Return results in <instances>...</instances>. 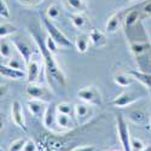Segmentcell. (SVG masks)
<instances>
[{"instance_id": "obj_37", "label": "cell", "mask_w": 151, "mask_h": 151, "mask_svg": "<svg viewBox=\"0 0 151 151\" xmlns=\"http://www.w3.org/2000/svg\"><path fill=\"white\" fill-rule=\"evenodd\" d=\"M143 11H144V14L151 16V1H150V3H146V4L143 6Z\"/></svg>"}, {"instance_id": "obj_2", "label": "cell", "mask_w": 151, "mask_h": 151, "mask_svg": "<svg viewBox=\"0 0 151 151\" xmlns=\"http://www.w3.org/2000/svg\"><path fill=\"white\" fill-rule=\"evenodd\" d=\"M40 16H41L42 24H44V27H45V29H46L48 36H51L52 39L58 44L59 47H62V48H68V47H70V46H71V41L55 26L53 22L50 19V18H47V16L44 15V14H41Z\"/></svg>"}, {"instance_id": "obj_26", "label": "cell", "mask_w": 151, "mask_h": 151, "mask_svg": "<svg viewBox=\"0 0 151 151\" xmlns=\"http://www.w3.org/2000/svg\"><path fill=\"white\" fill-rule=\"evenodd\" d=\"M56 120V116L53 114V108L52 105H48L47 106V110L45 112V116L42 119V122H44V126L46 128H50L51 129L52 128V126H53V121Z\"/></svg>"}, {"instance_id": "obj_31", "label": "cell", "mask_w": 151, "mask_h": 151, "mask_svg": "<svg viewBox=\"0 0 151 151\" xmlns=\"http://www.w3.org/2000/svg\"><path fill=\"white\" fill-rule=\"evenodd\" d=\"M45 45H46V47L51 51L53 55H56L57 52H58V48H59V46H58V44L52 39L51 36H47L46 37V41H45Z\"/></svg>"}, {"instance_id": "obj_35", "label": "cell", "mask_w": 151, "mask_h": 151, "mask_svg": "<svg viewBox=\"0 0 151 151\" xmlns=\"http://www.w3.org/2000/svg\"><path fill=\"white\" fill-rule=\"evenodd\" d=\"M37 150V146H36V144H35V142L34 140H27V143H26V145H24V149H23V151H36Z\"/></svg>"}, {"instance_id": "obj_3", "label": "cell", "mask_w": 151, "mask_h": 151, "mask_svg": "<svg viewBox=\"0 0 151 151\" xmlns=\"http://www.w3.org/2000/svg\"><path fill=\"white\" fill-rule=\"evenodd\" d=\"M116 127H117V135L119 140L121 143L123 151H132L131 149V134H129V127L128 122L124 120V117L121 114L116 115Z\"/></svg>"}, {"instance_id": "obj_39", "label": "cell", "mask_w": 151, "mask_h": 151, "mask_svg": "<svg viewBox=\"0 0 151 151\" xmlns=\"http://www.w3.org/2000/svg\"><path fill=\"white\" fill-rule=\"evenodd\" d=\"M0 151H4V150H3V147H1V149H0Z\"/></svg>"}, {"instance_id": "obj_14", "label": "cell", "mask_w": 151, "mask_h": 151, "mask_svg": "<svg viewBox=\"0 0 151 151\" xmlns=\"http://www.w3.org/2000/svg\"><path fill=\"white\" fill-rule=\"evenodd\" d=\"M90 39H91V44L96 48H102V47L108 45L106 35L98 29H92L90 32Z\"/></svg>"}, {"instance_id": "obj_11", "label": "cell", "mask_w": 151, "mask_h": 151, "mask_svg": "<svg viewBox=\"0 0 151 151\" xmlns=\"http://www.w3.org/2000/svg\"><path fill=\"white\" fill-rule=\"evenodd\" d=\"M92 115H93V109L91 104L79 103L75 105V117L78 119L79 122L85 123L92 117Z\"/></svg>"}, {"instance_id": "obj_38", "label": "cell", "mask_w": 151, "mask_h": 151, "mask_svg": "<svg viewBox=\"0 0 151 151\" xmlns=\"http://www.w3.org/2000/svg\"><path fill=\"white\" fill-rule=\"evenodd\" d=\"M142 151H151V145H147V146H145Z\"/></svg>"}, {"instance_id": "obj_8", "label": "cell", "mask_w": 151, "mask_h": 151, "mask_svg": "<svg viewBox=\"0 0 151 151\" xmlns=\"http://www.w3.org/2000/svg\"><path fill=\"white\" fill-rule=\"evenodd\" d=\"M11 116H12V120H14L16 126H18L19 128H22L23 131L27 132V126H26V119H24L23 108H22V104L18 102V100H14V102H12Z\"/></svg>"}, {"instance_id": "obj_18", "label": "cell", "mask_w": 151, "mask_h": 151, "mask_svg": "<svg viewBox=\"0 0 151 151\" xmlns=\"http://www.w3.org/2000/svg\"><path fill=\"white\" fill-rule=\"evenodd\" d=\"M14 50L15 46L11 42V40L9 39H1V42H0V55H1V58L4 59H10L14 57Z\"/></svg>"}, {"instance_id": "obj_24", "label": "cell", "mask_w": 151, "mask_h": 151, "mask_svg": "<svg viewBox=\"0 0 151 151\" xmlns=\"http://www.w3.org/2000/svg\"><path fill=\"white\" fill-rule=\"evenodd\" d=\"M46 16H47V18H50L51 21L58 19L59 16H60V5L58 3L51 4L47 7V10H46Z\"/></svg>"}, {"instance_id": "obj_36", "label": "cell", "mask_w": 151, "mask_h": 151, "mask_svg": "<svg viewBox=\"0 0 151 151\" xmlns=\"http://www.w3.org/2000/svg\"><path fill=\"white\" fill-rule=\"evenodd\" d=\"M71 151H96V147L93 145H86V146H79V147H75Z\"/></svg>"}, {"instance_id": "obj_32", "label": "cell", "mask_w": 151, "mask_h": 151, "mask_svg": "<svg viewBox=\"0 0 151 151\" xmlns=\"http://www.w3.org/2000/svg\"><path fill=\"white\" fill-rule=\"evenodd\" d=\"M0 16H1V18H10L11 17L10 9L7 6L6 0H0Z\"/></svg>"}, {"instance_id": "obj_1", "label": "cell", "mask_w": 151, "mask_h": 151, "mask_svg": "<svg viewBox=\"0 0 151 151\" xmlns=\"http://www.w3.org/2000/svg\"><path fill=\"white\" fill-rule=\"evenodd\" d=\"M34 36V40L36 42V46L39 48V51L44 58V63H45V68H46V71H47V75L50 78H52L55 81H57L58 83H60L62 86H64L67 80H65V75L64 73L62 71L60 67L58 65L57 60L55 59V56L53 53L50 51V50L46 47L45 45V41L41 40V37L37 35V34H33Z\"/></svg>"}, {"instance_id": "obj_17", "label": "cell", "mask_w": 151, "mask_h": 151, "mask_svg": "<svg viewBox=\"0 0 151 151\" xmlns=\"http://www.w3.org/2000/svg\"><path fill=\"white\" fill-rule=\"evenodd\" d=\"M114 81L120 87H129L134 83L135 79L131 73H119L114 76Z\"/></svg>"}, {"instance_id": "obj_20", "label": "cell", "mask_w": 151, "mask_h": 151, "mask_svg": "<svg viewBox=\"0 0 151 151\" xmlns=\"http://www.w3.org/2000/svg\"><path fill=\"white\" fill-rule=\"evenodd\" d=\"M73 116L70 115H65V114H59L57 112L56 115V122L59 126L60 128H64V129H71L74 128V121L71 119Z\"/></svg>"}, {"instance_id": "obj_4", "label": "cell", "mask_w": 151, "mask_h": 151, "mask_svg": "<svg viewBox=\"0 0 151 151\" xmlns=\"http://www.w3.org/2000/svg\"><path fill=\"white\" fill-rule=\"evenodd\" d=\"M10 40L14 44L16 51L19 53L22 59L28 64L30 59L34 57V50H33L32 44L28 42L27 40H24L23 37H18V36H14V35L10 37Z\"/></svg>"}, {"instance_id": "obj_42", "label": "cell", "mask_w": 151, "mask_h": 151, "mask_svg": "<svg viewBox=\"0 0 151 151\" xmlns=\"http://www.w3.org/2000/svg\"><path fill=\"white\" fill-rule=\"evenodd\" d=\"M150 60H151V56H150Z\"/></svg>"}, {"instance_id": "obj_23", "label": "cell", "mask_w": 151, "mask_h": 151, "mask_svg": "<svg viewBox=\"0 0 151 151\" xmlns=\"http://www.w3.org/2000/svg\"><path fill=\"white\" fill-rule=\"evenodd\" d=\"M147 44L146 42H140V41H135V42H132L131 44V50H132V52L139 58L142 57L143 55H145L147 52Z\"/></svg>"}, {"instance_id": "obj_25", "label": "cell", "mask_w": 151, "mask_h": 151, "mask_svg": "<svg viewBox=\"0 0 151 151\" xmlns=\"http://www.w3.org/2000/svg\"><path fill=\"white\" fill-rule=\"evenodd\" d=\"M56 111L59 112V114H65V115H75V105L67 103V102H63L57 104L56 106Z\"/></svg>"}, {"instance_id": "obj_29", "label": "cell", "mask_w": 151, "mask_h": 151, "mask_svg": "<svg viewBox=\"0 0 151 151\" xmlns=\"http://www.w3.org/2000/svg\"><path fill=\"white\" fill-rule=\"evenodd\" d=\"M67 1H68V5L76 12H85L86 10L85 0H67Z\"/></svg>"}, {"instance_id": "obj_22", "label": "cell", "mask_w": 151, "mask_h": 151, "mask_svg": "<svg viewBox=\"0 0 151 151\" xmlns=\"http://www.w3.org/2000/svg\"><path fill=\"white\" fill-rule=\"evenodd\" d=\"M17 32H18V28L15 26V24L1 23V26H0V37H1V39H5L7 36H12Z\"/></svg>"}, {"instance_id": "obj_41", "label": "cell", "mask_w": 151, "mask_h": 151, "mask_svg": "<svg viewBox=\"0 0 151 151\" xmlns=\"http://www.w3.org/2000/svg\"><path fill=\"white\" fill-rule=\"evenodd\" d=\"M111 151H119V150H111Z\"/></svg>"}, {"instance_id": "obj_16", "label": "cell", "mask_w": 151, "mask_h": 151, "mask_svg": "<svg viewBox=\"0 0 151 151\" xmlns=\"http://www.w3.org/2000/svg\"><path fill=\"white\" fill-rule=\"evenodd\" d=\"M90 42H91L90 34L82 33V34L78 35L76 39H75V47H76L78 52L86 53L87 51H88V48H90Z\"/></svg>"}, {"instance_id": "obj_6", "label": "cell", "mask_w": 151, "mask_h": 151, "mask_svg": "<svg viewBox=\"0 0 151 151\" xmlns=\"http://www.w3.org/2000/svg\"><path fill=\"white\" fill-rule=\"evenodd\" d=\"M26 93L33 99H40L46 103L52 100L51 91H50L47 87H44V86L37 85V83H28L27 88H26Z\"/></svg>"}, {"instance_id": "obj_7", "label": "cell", "mask_w": 151, "mask_h": 151, "mask_svg": "<svg viewBox=\"0 0 151 151\" xmlns=\"http://www.w3.org/2000/svg\"><path fill=\"white\" fill-rule=\"evenodd\" d=\"M143 94L138 93L135 91H127V92H123L121 94H119L114 100L111 102V104L116 106V108H126L128 105L134 104L137 100H139L142 98Z\"/></svg>"}, {"instance_id": "obj_40", "label": "cell", "mask_w": 151, "mask_h": 151, "mask_svg": "<svg viewBox=\"0 0 151 151\" xmlns=\"http://www.w3.org/2000/svg\"><path fill=\"white\" fill-rule=\"evenodd\" d=\"M150 127H151V120H150Z\"/></svg>"}, {"instance_id": "obj_33", "label": "cell", "mask_w": 151, "mask_h": 151, "mask_svg": "<svg viewBox=\"0 0 151 151\" xmlns=\"http://www.w3.org/2000/svg\"><path fill=\"white\" fill-rule=\"evenodd\" d=\"M144 147H145V144L140 139H138V138H132L131 139V149H132V151H142Z\"/></svg>"}, {"instance_id": "obj_19", "label": "cell", "mask_w": 151, "mask_h": 151, "mask_svg": "<svg viewBox=\"0 0 151 151\" xmlns=\"http://www.w3.org/2000/svg\"><path fill=\"white\" fill-rule=\"evenodd\" d=\"M128 119L135 123V124H144L146 123L147 121V115H146V112L143 110V109H134V110H131L128 112Z\"/></svg>"}, {"instance_id": "obj_9", "label": "cell", "mask_w": 151, "mask_h": 151, "mask_svg": "<svg viewBox=\"0 0 151 151\" xmlns=\"http://www.w3.org/2000/svg\"><path fill=\"white\" fill-rule=\"evenodd\" d=\"M27 106H28L29 112L34 117H36V119H44L45 112H46L48 105H46V102H44V100L33 99L32 98V99L28 100Z\"/></svg>"}, {"instance_id": "obj_30", "label": "cell", "mask_w": 151, "mask_h": 151, "mask_svg": "<svg viewBox=\"0 0 151 151\" xmlns=\"http://www.w3.org/2000/svg\"><path fill=\"white\" fill-rule=\"evenodd\" d=\"M26 143H27V139H24V138H19V139H16V140H14V142L10 144L9 151H23Z\"/></svg>"}, {"instance_id": "obj_21", "label": "cell", "mask_w": 151, "mask_h": 151, "mask_svg": "<svg viewBox=\"0 0 151 151\" xmlns=\"http://www.w3.org/2000/svg\"><path fill=\"white\" fill-rule=\"evenodd\" d=\"M135 80H138L139 82H142L144 86L149 87L151 88V74H147V73H143L140 70H132L129 71Z\"/></svg>"}, {"instance_id": "obj_12", "label": "cell", "mask_w": 151, "mask_h": 151, "mask_svg": "<svg viewBox=\"0 0 151 151\" xmlns=\"http://www.w3.org/2000/svg\"><path fill=\"white\" fill-rule=\"evenodd\" d=\"M0 74L1 76L10 79V80H21V79H27V71L26 70H18V69H14L9 65H6L5 63H1L0 65Z\"/></svg>"}, {"instance_id": "obj_28", "label": "cell", "mask_w": 151, "mask_h": 151, "mask_svg": "<svg viewBox=\"0 0 151 151\" xmlns=\"http://www.w3.org/2000/svg\"><path fill=\"white\" fill-rule=\"evenodd\" d=\"M138 19H139V12H138L137 10L129 11L127 14V16H126V18H124V24L127 27H132L138 22Z\"/></svg>"}, {"instance_id": "obj_43", "label": "cell", "mask_w": 151, "mask_h": 151, "mask_svg": "<svg viewBox=\"0 0 151 151\" xmlns=\"http://www.w3.org/2000/svg\"><path fill=\"white\" fill-rule=\"evenodd\" d=\"M128 1H129V0H128Z\"/></svg>"}, {"instance_id": "obj_15", "label": "cell", "mask_w": 151, "mask_h": 151, "mask_svg": "<svg viewBox=\"0 0 151 151\" xmlns=\"http://www.w3.org/2000/svg\"><path fill=\"white\" fill-rule=\"evenodd\" d=\"M70 21H71V24L76 28V29H86L87 26H88V18L86 17V15L83 12H74V14L70 15Z\"/></svg>"}, {"instance_id": "obj_27", "label": "cell", "mask_w": 151, "mask_h": 151, "mask_svg": "<svg viewBox=\"0 0 151 151\" xmlns=\"http://www.w3.org/2000/svg\"><path fill=\"white\" fill-rule=\"evenodd\" d=\"M6 65L14 68V69H18V70H26L27 71V63L24 62L23 59L16 58V57H12L7 60V63H5Z\"/></svg>"}, {"instance_id": "obj_5", "label": "cell", "mask_w": 151, "mask_h": 151, "mask_svg": "<svg viewBox=\"0 0 151 151\" xmlns=\"http://www.w3.org/2000/svg\"><path fill=\"white\" fill-rule=\"evenodd\" d=\"M78 97L82 100L83 103L91 104V105H98L102 103V96L94 86H87L78 91Z\"/></svg>"}, {"instance_id": "obj_34", "label": "cell", "mask_w": 151, "mask_h": 151, "mask_svg": "<svg viewBox=\"0 0 151 151\" xmlns=\"http://www.w3.org/2000/svg\"><path fill=\"white\" fill-rule=\"evenodd\" d=\"M44 1H45V0H18L19 4H22L23 6H28V7H30V6H36V5L44 3Z\"/></svg>"}, {"instance_id": "obj_10", "label": "cell", "mask_w": 151, "mask_h": 151, "mask_svg": "<svg viewBox=\"0 0 151 151\" xmlns=\"http://www.w3.org/2000/svg\"><path fill=\"white\" fill-rule=\"evenodd\" d=\"M41 75V65L37 59L32 58L27 64V81L28 83H36Z\"/></svg>"}, {"instance_id": "obj_13", "label": "cell", "mask_w": 151, "mask_h": 151, "mask_svg": "<svg viewBox=\"0 0 151 151\" xmlns=\"http://www.w3.org/2000/svg\"><path fill=\"white\" fill-rule=\"evenodd\" d=\"M121 22H122V12H115V14L111 15L109 17V19L106 21L105 30L109 34L116 33L121 27Z\"/></svg>"}]
</instances>
